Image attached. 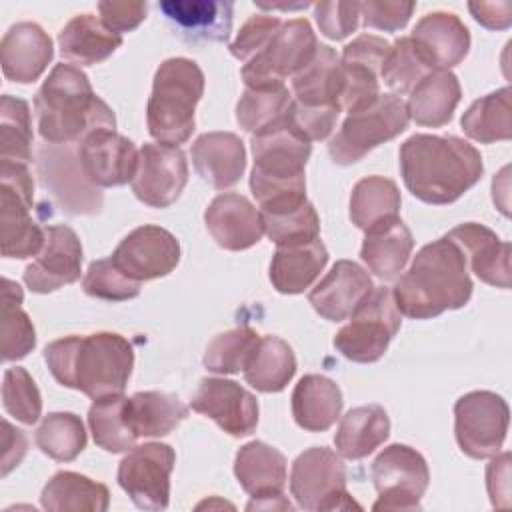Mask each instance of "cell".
Instances as JSON below:
<instances>
[{
	"instance_id": "cell-51",
	"label": "cell",
	"mask_w": 512,
	"mask_h": 512,
	"mask_svg": "<svg viewBox=\"0 0 512 512\" xmlns=\"http://www.w3.org/2000/svg\"><path fill=\"white\" fill-rule=\"evenodd\" d=\"M340 110L336 106H306L298 100H290L284 114L288 126L306 142H318L330 136Z\"/></svg>"
},
{
	"instance_id": "cell-17",
	"label": "cell",
	"mask_w": 512,
	"mask_h": 512,
	"mask_svg": "<svg viewBox=\"0 0 512 512\" xmlns=\"http://www.w3.org/2000/svg\"><path fill=\"white\" fill-rule=\"evenodd\" d=\"M38 170L42 184L58 200L68 214H96L102 208V192L94 186L68 148H54L44 144L38 150Z\"/></svg>"
},
{
	"instance_id": "cell-13",
	"label": "cell",
	"mask_w": 512,
	"mask_h": 512,
	"mask_svg": "<svg viewBox=\"0 0 512 512\" xmlns=\"http://www.w3.org/2000/svg\"><path fill=\"white\" fill-rule=\"evenodd\" d=\"M290 492L304 510L356 506L346 492V468L340 456L326 446L308 448L292 462Z\"/></svg>"
},
{
	"instance_id": "cell-28",
	"label": "cell",
	"mask_w": 512,
	"mask_h": 512,
	"mask_svg": "<svg viewBox=\"0 0 512 512\" xmlns=\"http://www.w3.org/2000/svg\"><path fill=\"white\" fill-rule=\"evenodd\" d=\"M234 474L252 498L280 496L286 486V458L274 446L254 440L236 452Z\"/></svg>"
},
{
	"instance_id": "cell-11",
	"label": "cell",
	"mask_w": 512,
	"mask_h": 512,
	"mask_svg": "<svg viewBox=\"0 0 512 512\" xmlns=\"http://www.w3.org/2000/svg\"><path fill=\"white\" fill-rule=\"evenodd\" d=\"M508 420V404L496 392L464 394L454 404V434L460 450L476 460L496 456L506 440Z\"/></svg>"
},
{
	"instance_id": "cell-16",
	"label": "cell",
	"mask_w": 512,
	"mask_h": 512,
	"mask_svg": "<svg viewBox=\"0 0 512 512\" xmlns=\"http://www.w3.org/2000/svg\"><path fill=\"white\" fill-rule=\"evenodd\" d=\"M112 262L132 280L144 282L170 274L180 262V244L166 228H134L112 252Z\"/></svg>"
},
{
	"instance_id": "cell-2",
	"label": "cell",
	"mask_w": 512,
	"mask_h": 512,
	"mask_svg": "<svg viewBox=\"0 0 512 512\" xmlns=\"http://www.w3.org/2000/svg\"><path fill=\"white\" fill-rule=\"evenodd\" d=\"M54 380L92 400L122 394L134 368L130 342L116 332L64 336L44 348Z\"/></svg>"
},
{
	"instance_id": "cell-33",
	"label": "cell",
	"mask_w": 512,
	"mask_h": 512,
	"mask_svg": "<svg viewBox=\"0 0 512 512\" xmlns=\"http://www.w3.org/2000/svg\"><path fill=\"white\" fill-rule=\"evenodd\" d=\"M390 436V418L380 404H366L348 410L334 434V446L340 456L360 460L372 454Z\"/></svg>"
},
{
	"instance_id": "cell-32",
	"label": "cell",
	"mask_w": 512,
	"mask_h": 512,
	"mask_svg": "<svg viewBox=\"0 0 512 512\" xmlns=\"http://www.w3.org/2000/svg\"><path fill=\"white\" fill-rule=\"evenodd\" d=\"M328 262V250L320 238L298 244L280 246L270 262V282L280 294H300L312 286Z\"/></svg>"
},
{
	"instance_id": "cell-35",
	"label": "cell",
	"mask_w": 512,
	"mask_h": 512,
	"mask_svg": "<svg viewBox=\"0 0 512 512\" xmlns=\"http://www.w3.org/2000/svg\"><path fill=\"white\" fill-rule=\"evenodd\" d=\"M264 234L280 246L308 244L320 238V218L316 208L302 198H292L260 208Z\"/></svg>"
},
{
	"instance_id": "cell-4",
	"label": "cell",
	"mask_w": 512,
	"mask_h": 512,
	"mask_svg": "<svg viewBox=\"0 0 512 512\" xmlns=\"http://www.w3.org/2000/svg\"><path fill=\"white\" fill-rule=\"evenodd\" d=\"M38 132L46 144L82 142L96 130H114L112 108L96 96L88 76L72 64H56L34 98Z\"/></svg>"
},
{
	"instance_id": "cell-23",
	"label": "cell",
	"mask_w": 512,
	"mask_h": 512,
	"mask_svg": "<svg viewBox=\"0 0 512 512\" xmlns=\"http://www.w3.org/2000/svg\"><path fill=\"white\" fill-rule=\"evenodd\" d=\"M410 40L430 70H450L470 50V32L452 12H430L422 16Z\"/></svg>"
},
{
	"instance_id": "cell-8",
	"label": "cell",
	"mask_w": 512,
	"mask_h": 512,
	"mask_svg": "<svg viewBox=\"0 0 512 512\" xmlns=\"http://www.w3.org/2000/svg\"><path fill=\"white\" fill-rule=\"evenodd\" d=\"M410 114L398 94H380L370 106L352 112L328 144L334 164L350 166L376 146L396 138L408 128Z\"/></svg>"
},
{
	"instance_id": "cell-19",
	"label": "cell",
	"mask_w": 512,
	"mask_h": 512,
	"mask_svg": "<svg viewBox=\"0 0 512 512\" xmlns=\"http://www.w3.org/2000/svg\"><path fill=\"white\" fill-rule=\"evenodd\" d=\"M190 406L236 438L252 434L258 426L256 396L234 380L202 378Z\"/></svg>"
},
{
	"instance_id": "cell-38",
	"label": "cell",
	"mask_w": 512,
	"mask_h": 512,
	"mask_svg": "<svg viewBox=\"0 0 512 512\" xmlns=\"http://www.w3.org/2000/svg\"><path fill=\"white\" fill-rule=\"evenodd\" d=\"M126 420L132 432L140 438H156L170 434L186 416L188 408L178 396L146 390L126 398Z\"/></svg>"
},
{
	"instance_id": "cell-48",
	"label": "cell",
	"mask_w": 512,
	"mask_h": 512,
	"mask_svg": "<svg viewBox=\"0 0 512 512\" xmlns=\"http://www.w3.org/2000/svg\"><path fill=\"white\" fill-rule=\"evenodd\" d=\"M428 72L432 70L418 54L410 36H402L394 40V44H390L388 56L380 70V78L388 88H392L398 94H404L410 92Z\"/></svg>"
},
{
	"instance_id": "cell-21",
	"label": "cell",
	"mask_w": 512,
	"mask_h": 512,
	"mask_svg": "<svg viewBox=\"0 0 512 512\" xmlns=\"http://www.w3.org/2000/svg\"><path fill=\"white\" fill-rule=\"evenodd\" d=\"M204 222L214 242L224 250H248L264 234L260 210L242 194H218L204 212Z\"/></svg>"
},
{
	"instance_id": "cell-22",
	"label": "cell",
	"mask_w": 512,
	"mask_h": 512,
	"mask_svg": "<svg viewBox=\"0 0 512 512\" xmlns=\"http://www.w3.org/2000/svg\"><path fill=\"white\" fill-rule=\"evenodd\" d=\"M374 290L368 272L352 262L338 260L332 270L310 290L308 302L312 308L330 322H340L370 296Z\"/></svg>"
},
{
	"instance_id": "cell-18",
	"label": "cell",
	"mask_w": 512,
	"mask_h": 512,
	"mask_svg": "<svg viewBox=\"0 0 512 512\" xmlns=\"http://www.w3.org/2000/svg\"><path fill=\"white\" fill-rule=\"evenodd\" d=\"M44 230V246L24 270V284L36 294H48L72 284L82 272V244L78 234L66 224H54Z\"/></svg>"
},
{
	"instance_id": "cell-50",
	"label": "cell",
	"mask_w": 512,
	"mask_h": 512,
	"mask_svg": "<svg viewBox=\"0 0 512 512\" xmlns=\"http://www.w3.org/2000/svg\"><path fill=\"white\" fill-rule=\"evenodd\" d=\"M82 288L88 296L108 302H124L140 294V282L128 278L112 258L94 260L86 270Z\"/></svg>"
},
{
	"instance_id": "cell-49",
	"label": "cell",
	"mask_w": 512,
	"mask_h": 512,
	"mask_svg": "<svg viewBox=\"0 0 512 512\" xmlns=\"http://www.w3.org/2000/svg\"><path fill=\"white\" fill-rule=\"evenodd\" d=\"M2 404L4 410L22 424H34L40 418V390L34 378L22 366H14L4 372Z\"/></svg>"
},
{
	"instance_id": "cell-24",
	"label": "cell",
	"mask_w": 512,
	"mask_h": 512,
	"mask_svg": "<svg viewBox=\"0 0 512 512\" xmlns=\"http://www.w3.org/2000/svg\"><path fill=\"white\" fill-rule=\"evenodd\" d=\"M470 262L472 272L486 284L510 288V244L478 222H466L446 234Z\"/></svg>"
},
{
	"instance_id": "cell-34",
	"label": "cell",
	"mask_w": 512,
	"mask_h": 512,
	"mask_svg": "<svg viewBox=\"0 0 512 512\" xmlns=\"http://www.w3.org/2000/svg\"><path fill=\"white\" fill-rule=\"evenodd\" d=\"M342 68L334 48L318 44L314 58L292 76V98L306 106H338Z\"/></svg>"
},
{
	"instance_id": "cell-46",
	"label": "cell",
	"mask_w": 512,
	"mask_h": 512,
	"mask_svg": "<svg viewBox=\"0 0 512 512\" xmlns=\"http://www.w3.org/2000/svg\"><path fill=\"white\" fill-rule=\"evenodd\" d=\"M290 100L292 94L284 84L270 88H246L236 104V122L242 130L256 134L278 122L286 114Z\"/></svg>"
},
{
	"instance_id": "cell-20",
	"label": "cell",
	"mask_w": 512,
	"mask_h": 512,
	"mask_svg": "<svg viewBox=\"0 0 512 512\" xmlns=\"http://www.w3.org/2000/svg\"><path fill=\"white\" fill-rule=\"evenodd\" d=\"M78 158L94 186L110 188L134 180L138 150L134 142L114 130H96L78 144Z\"/></svg>"
},
{
	"instance_id": "cell-31",
	"label": "cell",
	"mask_w": 512,
	"mask_h": 512,
	"mask_svg": "<svg viewBox=\"0 0 512 512\" xmlns=\"http://www.w3.org/2000/svg\"><path fill=\"white\" fill-rule=\"evenodd\" d=\"M62 58L80 66L104 62L122 46V36L92 14H78L58 34Z\"/></svg>"
},
{
	"instance_id": "cell-14",
	"label": "cell",
	"mask_w": 512,
	"mask_h": 512,
	"mask_svg": "<svg viewBox=\"0 0 512 512\" xmlns=\"http://www.w3.org/2000/svg\"><path fill=\"white\" fill-rule=\"evenodd\" d=\"M176 454L172 446L148 442L134 446L118 466V484L142 510H164L170 502V474Z\"/></svg>"
},
{
	"instance_id": "cell-44",
	"label": "cell",
	"mask_w": 512,
	"mask_h": 512,
	"mask_svg": "<svg viewBox=\"0 0 512 512\" xmlns=\"http://www.w3.org/2000/svg\"><path fill=\"white\" fill-rule=\"evenodd\" d=\"M36 446L56 462H72L86 448V430L74 412H50L36 430Z\"/></svg>"
},
{
	"instance_id": "cell-59",
	"label": "cell",
	"mask_w": 512,
	"mask_h": 512,
	"mask_svg": "<svg viewBox=\"0 0 512 512\" xmlns=\"http://www.w3.org/2000/svg\"><path fill=\"white\" fill-rule=\"evenodd\" d=\"M4 428V452H2V476H6L12 468H16L28 448L26 436L22 430L14 428L8 420L2 422Z\"/></svg>"
},
{
	"instance_id": "cell-37",
	"label": "cell",
	"mask_w": 512,
	"mask_h": 512,
	"mask_svg": "<svg viewBox=\"0 0 512 512\" xmlns=\"http://www.w3.org/2000/svg\"><path fill=\"white\" fill-rule=\"evenodd\" d=\"M412 248V232L398 218L386 226L366 232L360 248V258L374 276L382 280H394L404 270Z\"/></svg>"
},
{
	"instance_id": "cell-43",
	"label": "cell",
	"mask_w": 512,
	"mask_h": 512,
	"mask_svg": "<svg viewBox=\"0 0 512 512\" xmlns=\"http://www.w3.org/2000/svg\"><path fill=\"white\" fill-rule=\"evenodd\" d=\"M126 396H106L94 400L88 410V426L96 446L106 452H128L136 444V434L126 420Z\"/></svg>"
},
{
	"instance_id": "cell-12",
	"label": "cell",
	"mask_w": 512,
	"mask_h": 512,
	"mask_svg": "<svg viewBox=\"0 0 512 512\" xmlns=\"http://www.w3.org/2000/svg\"><path fill=\"white\" fill-rule=\"evenodd\" d=\"M372 482L378 492L374 510H420L430 470L418 450L390 444L372 462Z\"/></svg>"
},
{
	"instance_id": "cell-5",
	"label": "cell",
	"mask_w": 512,
	"mask_h": 512,
	"mask_svg": "<svg viewBox=\"0 0 512 512\" xmlns=\"http://www.w3.org/2000/svg\"><path fill=\"white\" fill-rule=\"evenodd\" d=\"M254 166L250 190L260 208L306 196L304 168L312 144L300 138L282 116L268 128L252 134Z\"/></svg>"
},
{
	"instance_id": "cell-1",
	"label": "cell",
	"mask_w": 512,
	"mask_h": 512,
	"mask_svg": "<svg viewBox=\"0 0 512 512\" xmlns=\"http://www.w3.org/2000/svg\"><path fill=\"white\" fill-rule=\"evenodd\" d=\"M400 172L412 196L452 204L484 174L480 152L458 136L414 134L400 146Z\"/></svg>"
},
{
	"instance_id": "cell-45",
	"label": "cell",
	"mask_w": 512,
	"mask_h": 512,
	"mask_svg": "<svg viewBox=\"0 0 512 512\" xmlns=\"http://www.w3.org/2000/svg\"><path fill=\"white\" fill-rule=\"evenodd\" d=\"M32 120L26 100L0 98V160L28 164L32 160Z\"/></svg>"
},
{
	"instance_id": "cell-3",
	"label": "cell",
	"mask_w": 512,
	"mask_h": 512,
	"mask_svg": "<svg viewBox=\"0 0 512 512\" xmlns=\"http://www.w3.org/2000/svg\"><path fill=\"white\" fill-rule=\"evenodd\" d=\"M470 296L472 280L466 256L446 236L422 246L392 288L398 312L416 320L458 310L468 304Z\"/></svg>"
},
{
	"instance_id": "cell-39",
	"label": "cell",
	"mask_w": 512,
	"mask_h": 512,
	"mask_svg": "<svg viewBox=\"0 0 512 512\" xmlns=\"http://www.w3.org/2000/svg\"><path fill=\"white\" fill-rule=\"evenodd\" d=\"M242 372L258 392H282L296 374L294 350L278 336H262Z\"/></svg>"
},
{
	"instance_id": "cell-57",
	"label": "cell",
	"mask_w": 512,
	"mask_h": 512,
	"mask_svg": "<svg viewBox=\"0 0 512 512\" xmlns=\"http://www.w3.org/2000/svg\"><path fill=\"white\" fill-rule=\"evenodd\" d=\"M486 488L492 506H510V452L496 456L486 468Z\"/></svg>"
},
{
	"instance_id": "cell-42",
	"label": "cell",
	"mask_w": 512,
	"mask_h": 512,
	"mask_svg": "<svg viewBox=\"0 0 512 512\" xmlns=\"http://www.w3.org/2000/svg\"><path fill=\"white\" fill-rule=\"evenodd\" d=\"M22 288L4 278L2 280V308H0V352L4 362L20 360L36 346V330L30 316L22 310Z\"/></svg>"
},
{
	"instance_id": "cell-40",
	"label": "cell",
	"mask_w": 512,
	"mask_h": 512,
	"mask_svg": "<svg viewBox=\"0 0 512 512\" xmlns=\"http://www.w3.org/2000/svg\"><path fill=\"white\" fill-rule=\"evenodd\" d=\"M44 510H90L106 512L110 504V492L102 482H96L84 474L62 470L56 472L40 494Z\"/></svg>"
},
{
	"instance_id": "cell-27",
	"label": "cell",
	"mask_w": 512,
	"mask_h": 512,
	"mask_svg": "<svg viewBox=\"0 0 512 512\" xmlns=\"http://www.w3.org/2000/svg\"><path fill=\"white\" fill-rule=\"evenodd\" d=\"M162 14L180 36L192 42H226L232 30V2L220 0H164Z\"/></svg>"
},
{
	"instance_id": "cell-53",
	"label": "cell",
	"mask_w": 512,
	"mask_h": 512,
	"mask_svg": "<svg viewBox=\"0 0 512 512\" xmlns=\"http://www.w3.org/2000/svg\"><path fill=\"white\" fill-rule=\"evenodd\" d=\"M314 16L320 32L330 40H344L358 28L360 4L358 2H318L314 4Z\"/></svg>"
},
{
	"instance_id": "cell-29",
	"label": "cell",
	"mask_w": 512,
	"mask_h": 512,
	"mask_svg": "<svg viewBox=\"0 0 512 512\" xmlns=\"http://www.w3.org/2000/svg\"><path fill=\"white\" fill-rule=\"evenodd\" d=\"M342 392L338 384L322 374H306L292 392V416L306 432L328 430L342 412Z\"/></svg>"
},
{
	"instance_id": "cell-58",
	"label": "cell",
	"mask_w": 512,
	"mask_h": 512,
	"mask_svg": "<svg viewBox=\"0 0 512 512\" xmlns=\"http://www.w3.org/2000/svg\"><path fill=\"white\" fill-rule=\"evenodd\" d=\"M474 20L488 30H506L512 24V2H468Z\"/></svg>"
},
{
	"instance_id": "cell-52",
	"label": "cell",
	"mask_w": 512,
	"mask_h": 512,
	"mask_svg": "<svg viewBox=\"0 0 512 512\" xmlns=\"http://www.w3.org/2000/svg\"><path fill=\"white\" fill-rule=\"evenodd\" d=\"M280 26H282V20L278 16L256 14L248 18L242 24L236 40L230 44V54L246 64L268 46V42L272 40V36L278 32Z\"/></svg>"
},
{
	"instance_id": "cell-10",
	"label": "cell",
	"mask_w": 512,
	"mask_h": 512,
	"mask_svg": "<svg viewBox=\"0 0 512 512\" xmlns=\"http://www.w3.org/2000/svg\"><path fill=\"white\" fill-rule=\"evenodd\" d=\"M316 48L318 40L308 20L282 22L268 46L242 66V80L246 88L280 86L314 58Z\"/></svg>"
},
{
	"instance_id": "cell-41",
	"label": "cell",
	"mask_w": 512,
	"mask_h": 512,
	"mask_svg": "<svg viewBox=\"0 0 512 512\" xmlns=\"http://www.w3.org/2000/svg\"><path fill=\"white\" fill-rule=\"evenodd\" d=\"M462 130L480 144H492L512 138L510 88L504 86L474 100L462 114Z\"/></svg>"
},
{
	"instance_id": "cell-47",
	"label": "cell",
	"mask_w": 512,
	"mask_h": 512,
	"mask_svg": "<svg viewBox=\"0 0 512 512\" xmlns=\"http://www.w3.org/2000/svg\"><path fill=\"white\" fill-rule=\"evenodd\" d=\"M260 336L250 326H238L216 334L204 352V366L214 374H236L244 370Z\"/></svg>"
},
{
	"instance_id": "cell-6",
	"label": "cell",
	"mask_w": 512,
	"mask_h": 512,
	"mask_svg": "<svg viewBox=\"0 0 512 512\" xmlns=\"http://www.w3.org/2000/svg\"><path fill=\"white\" fill-rule=\"evenodd\" d=\"M204 94V72L194 60H164L152 82L146 106L150 136L168 146L184 144L194 132V110Z\"/></svg>"
},
{
	"instance_id": "cell-55",
	"label": "cell",
	"mask_w": 512,
	"mask_h": 512,
	"mask_svg": "<svg viewBox=\"0 0 512 512\" xmlns=\"http://www.w3.org/2000/svg\"><path fill=\"white\" fill-rule=\"evenodd\" d=\"M388 50H390V42H386L384 38L374 34H362L344 46L340 62L360 64L380 74L382 64L388 56Z\"/></svg>"
},
{
	"instance_id": "cell-7",
	"label": "cell",
	"mask_w": 512,
	"mask_h": 512,
	"mask_svg": "<svg viewBox=\"0 0 512 512\" xmlns=\"http://www.w3.org/2000/svg\"><path fill=\"white\" fill-rule=\"evenodd\" d=\"M34 182L22 162H0V248L4 258L36 256L46 230L32 218Z\"/></svg>"
},
{
	"instance_id": "cell-54",
	"label": "cell",
	"mask_w": 512,
	"mask_h": 512,
	"mask_svg": "<svg viewBox=\"0 0 512 512\" xmlns=\"http://www.w3.org/2000/svg\"><path fill=\"white\" fill-rule=\"evenodd\" d=\"M360 4V18L366 28L396 32L404 28L416 8L414 2L402 0H368Z\"/></svg>"
},
{
	"instance_id": "cell-36",
	"label": "cell",
	"mask_w": 512,
	"mask_h": 512,
	"mask_svg": "<svg viewBox=\"0 0 512 512\" xmlns=\"http://www.w3.org/2000/svg\"><path fill=\"white\" fill-rule=\"evenodd\" d=\"M400 190L394 180L384 176H366L358 180L350 194V220L356 228L372 232L398 220Z\"/></svg>"
},
{
	"instance_id": "cell-30",
	"label": "cell",
	"mask_w": 512,
	"mask_h": 512,
	"mask_svg": "<svg viewBox=\"0 0 512 512\" xmlns=\"http://www.w3.org/2000/svg\"><path fill=\"white\" fill-rule=\"evenodd\" d=\"M460 98L462 88L456 74L432 70L410 90L406 108L418 126L440 128L452 120Z\"/></svg>"
},
{
	"instance_id": "cell-25",
	"label": "cell",
	"mask_w": 512,
	"mask_h": 512,
	"mask_svg": "<svg viewBox=\"0 0 512 512\" xmlns=\"http://www.w3.org/2000/svg\"><path fill=\"white\" fill-rule=\"evenodd\" d=\"M50 36L34 22H18L8 28L0 42L2 72L8 80L30 84L42 76L52 62Z\"/></svg>"
},
{
	"instance_id": "cell-9",
	"label": "cell",
	"mask_w": 512,
	"mask_h": 512,
	"mask_svg": "<svg viewBox=\"0 0 512 512\" xmlns=\"http://www.w3.org/2000/svg\"><path fill=\"white\" fill-rule=\"evenodd\" d=\"M400 322L392 290L374 286L370 296L352 312V320L336 332L332 344L352 362H376L388 350Z\"/></svg>"
},
{
	"instance_id": "cell-26",
	"label": "cell",
	"mask_w": 512,
	"mask_h": 512,
	"mask_svg": "<svg viewBox=\"0 0 512 512\" xmlns=\"http://www.w3.org/2000/svg\"><path fill=\"white\" fill-rule=\"evenodd\" d=\"M192 164L198 176L224 190L234 186L246 170V148L234 132H206L192 144Z\"/></svg>"
},
{
	"instance_id": "cell-56",
	"label": "cell",
	"mask_w": 512,
	"mask_h": 512,
	"mask_svg": "<svg viewBox=\"0 0 512 512\" xmlns=\"http://www.w3.org/2000/svg\"><path fill=\"white\" fill-rule=\"evenodd\" d=\"M100 20L114 30L116 34L130 32L140 26V22L146 18L148 4L146 2H116V0H106L98 4Z\"/></svg>"
},
{
	"instance_id": "cell-15",
	"label": "cell",
	"mask_w": 512,
	"mask_h": 512,
	"mask_svg": "<svg viewBox=\"0 0 512 512\" xmlns=\"http://www.w3.org/2000/svg\"><path fill=\"white\" fill-rule=\"evenodd\" d=\"M188 182L186 154L178 146L144 144L132 180L134 196L152 208L174 204Z\"/></svg>"
}]
</instances>
